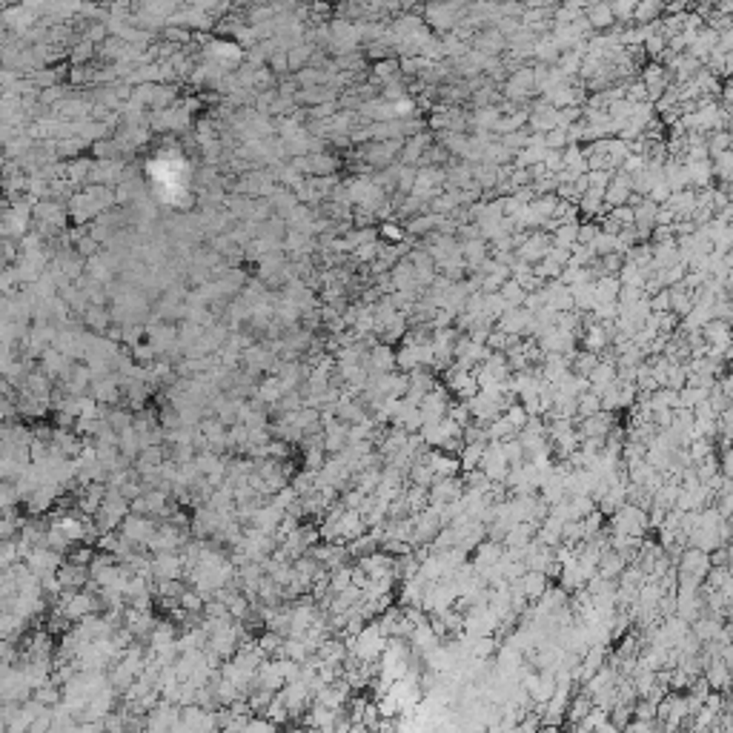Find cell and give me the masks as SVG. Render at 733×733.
<instances>
[{
    "mask_svg": "<svg viewBox=\"0 0 733 733\" xmlns=\"http://www.w3.org/2000/svg\"><path fill=\"white\" fill-rule=\"evenodd\" d=\"M178 719H181V708L164 699V702L152 704V708L146 711V716H144V730H146V733H172L175 725H178Z\"/></svg>",
    "mask_w": 733,
    "mask_h": 733,
    "instance_id": "1",
    "label": "cell"
},
{
    "mask_svg": "<svg viewBox=\"0 0 733 733\" xmlns=\"http://www.w3.org/2000/svg\"><path fill=\"white\" fill-rule=\"evenodd\" d=\"M450 404H453V395L447 393V387H444V384H436L432 390L424 393V398H421V404H418L421 421H424V424L441 421V418L447 416V410H450Z\"/></svg>",
    "mask_w": 733,
    "mask_h": 733,
    "instance_id": "2",
    "label": "cell"
},
{
    "mask_svg": "<svg viewBox=\"0 0 733 733\" xmlns=\"http://www.w3.org/2000/svg\"><path fill=\"white\" fill-rule=\"evenodd\" d=\"M547 587H550V579H547L545 573H536V570H524V573L510 584L513 596H519V599H524L527 605L538 602L541 596H545Z\"/></svg>",
    "mask_w": 733,
    "mask_h": 733,
    "instance_id": "3",
    "label": "cell"
},
{
    "mask_svg": "<svg viewBox=\"0 0 733 733\" xmlns=\"http://www.w3.org/2000/svg\"><path fill=\"white\" fill-rule=\"evenodd\" d=\"M708 570H711V553H702V550H696V547H685L682 556L676 559V573L690 576V579H696V582H704Z\"/></svg>",
    "mask_w": 733,
    "mask_h": 733,
    "instance_id": "4",
    "label": "cell"
},
{
    "mask_svg": "<svg viewBox=\"0 0 733 733\" xmlns=\"http://www.w3.org/2000/svg\"><path fill=\"white\" fill-rule=\"evenodd\" d=\"M547 250H550V235L545 232H530L527 241L522 243V247H515V261H524L530 266H536L538 261H545L547 258Z\"/></svg>",
    "mask_w": 733,
    "mask_h": 733,
    "instance_id": "5",
    "label": "cell"
},
{
    "mask_svg": "<svg viewBox=\"0 0 733 733\" xmlns=\"http://www.w3.org/2000/svg\"><path fill=\"white\" fill-rule=\"evenodd\" d=\"M418 461H424L436 478H455V476H461L458 455H450V453H441V450H427Z\"/></svg>",
    "mask_w": 733,
    "mask_h": 733,
    "instance_id": "6",
    "label": "cell"
},
{
    "mask_svg": "<svg viewBox=\"0 0 733 733\" xmlns=\"http://www.w3.org/2000/svg\"><path fill=\"white\" fill-rule=\"evenodd\" d=\"M461 493H464V481H461V476H455V478H436V481H432V487L427 490V507H430V504L458 501Z\"/></svg>",
    "mask_w": 733,
    "mask_h": 733,
    "instance_id": "7",
    "label": "cell"
},
{
    "mask_svg": "<svg viewBox=\"0 0 733 733\" xmlns=\"http://www.w3.org/2000/svg\"><path fill=\"white\" fill-rule=\"evenodd\" d=\"M616 338V330H613V324H593V327L582 330L579 335V344L584 352H593V356H599L602 349L610 347V341Z\"/></svg>",
    "mask_w": 733,
    "mask_h": 733,
    "instance_id": "8",
    "label": "cell"
},
{
    "mask_svg": "<svg viewBox=\"0 0 733 733\" xmlns=\"http://www.w3.org/2000/svg\"><path fill=\"white\" fill-rule=\"evenodd\" d=\"M470 49L481 52L484 58H504V52H507V40L496 32V26H484V29L476 32Z\"/></svg>",
    "mask_w": 733,
    "mask_h": 733,
    "instance_id": "9",
    "label": "cell"
},
{
    "mask_svg": "<svg viewBox=\"0 0 733 733\" xmlns=\"http://www.w3.org/2000/svg\"><path fill=\"white\" fill-rule=\"evenodd\" d=\"M361 367H364L367 372H372V375H387V372H393V370H395V349H393L390 344L378 341L375 347H370V352H367V358H364Z\"/></svg>",
    "mask_w": 733,
    "mask_h": 733,
    "instance_id": "10",
    "label": "cell"
},
{
    "mask_svg": "<svg viewBox=\"0 0 733 733\" xmlns=\"http://www.w3.org/2000/svg\"><path fill=\"white\" fill-rule=\"evenodd\" d=\"M630 175H624V172H613V178H610V183L605 186V195H602V201H605V206L607 209H616V206H628V201H630Z\"/></svg>",
    "mask_w": 733,
    "mask_h": 733,
    "instance_id": "11",
    "label": "cell"
},
{
    "mask_svg": "<svg viewBox=\"0 0 733 733\" xmlns=\"http://www.w3.org/2000/svg\"><path fill=\"white\" fill-rule=\"evenodd\" d=\"M501 556H504V547L499 545V541H490V538H484V541H478L476 545V556H473V570L476 573H481V570H487V567H493V564H499L501 561Z\"/></svg>",
    "mask_w": 733,
    "mask_h": 733,
    "instance_id": "12",
    "label": "cell"
},
{
    "mask_svg": "<svg viewBox=\"0 0 733 733\" xmlns=\"http://www.w3.org/2000/svg\"><path fill=\"white\" fill-rule=\"evenodd\" d=\"M584 20L587 26L593 29V35H602V32H610L616 20L610 15V3H593V6H584Z\"/></svg>",
    "mask_w": 733,
    "mask_h": 733,
    "instance_id": "13",
    "label": "cell"
},
{
    "mask_svg": "<svg viewBox=\"0 0 733 733\" xmlns=\"http://www.w3.org/2000/svg\"><path fill=\"white\" fill-rule=\"evenodd\" d=\"M676 221H690V215L696 209V189H682V192H673L665 204Z\"/></svg>",
    "mask_w": 733,
    "mask_h": 733,
    "instance_id": "14",
    "label": "cell"
},
{
    "mask_svg": "<svg viewBox=\"0 0 733 733\" xmlns=\"http://www.w3.org/2000/svg\"><path fill=\"white\" fill-rule=\"evenodd\" d=\"M530 318H533V315H530L527 310L513 307V310H507V312L496 321V330L504 333V335H519V338H522V333H524V327H527Z\"/></svg>",
    "mask_w": 733,
    "mask_h": 733,
    "instance_id": "15",
    "label": "cell"
},
{
    "mask_svg": "<svg viewBox=\"0 0 733 733\" xmlns=\"http://www.w3.org/2000/svg\"><path fill=\"white\" fill-rule=\"evenodd\" d=\"M685 169H688V183H690V189H696V192L713 186L711 160H685Z\"/></svg>",
    "mask_w": 733,
    "mask_h": 733,
    "instance_id": "16",
    "label": "cell"
},
{
    "mask_svg": "<svg viewBox=\"0 0 733 733\" xmlns=\"http://www.w3.org/2000/svg\"><path fill=\"white\" fill-rule=\"evenodd\" d=\"M587 384H590V390H593L596 395H602L607 387L616 384V364L599 361V364H596V370L587 375Z\"/></svg>",
    "mask_w": 733,
    "mask_h": 733,
    "instance_id": "17",
    "label": "cell"
},
{
    "mask_svg": "<svg viewBox=\"0 0 733 733\" xmlns=\"http://www.w3.org/2000/svg\"><path fill=\"white\" fill-rule=\"evenodd\" d=\"M559 46H556V40L550 38V35H541L538 40H536V46H533V61H536V66H556V61H559Z\"/></svg>",
    "mask_w": 733,
    "mask_h": 733,
    "instance_id": "18",
    "label": "cell"
},
{
    "mask_svg": "<svg viewBox=\"0 0 733 733\" xmlns=\"http://www.w3.org/2000/svg\"><path fill=\"white\" fill-rule=\"evenodd\" d=\"M699 335L704 338L708 347H725V344H730V324L727 321H708L699 330Z\"/></svg>",
    "mask_w": 733,
    "mask_h": 733,
    "instance_id": "19",
    "label": "cell"
},
{
    "mask_svg": "<svg viewBox=\"0 0 733 733\" xmlns=\"http://www.w3.org/2000/svg\"><path fill=\"white\" fill-rule=\"evenodd\" d=\"M390 281H393V292L416 289V269H413V264L401 258V261L390 269Z\"/></svg>",
    "mask_w": 733,
    "mask_h": 733,
    "instance_id": "20",
    "label": "cell"
},
{
    "mask_svg": "<svg viewBox=\"0 0 733 733\" xmlns=\"http://www.w3.org/2000/svg\"><path fill=\"white\" fill-rule=\"evenodd\" d=\"M665 15V6L656 3V0H644V3H636L633 9V26H650V23H659Z\"/></svg>",
    "mask_w": 733,
    "mask_h": 733,
    "instance_id": "21",
    "label": "cell"
},
{
    "mask_svg": "<svg viewBox=\"0 0 733 733\" xmlns=\"http://www.w3.org/2000/svg\"><path fill=\"white\" fill-rule=\"evenodd\" d=\"M624 567H628V559L619 556V553H613V550H607V553H602V559H599V576L607 579V582H616Z\"/></svg>",
    "mask_w": 733,
    "mask_h": 733,
    "instance_id": "22",
    "label": "cell"
},
{
    "mask_svg": "<svg viewBox=\"0 0 733 733\" xmlns=\"http://www.w3.org/2000/svg\"><path fill=\"white\" fill-rule=\"evenodd\" d=\"M436 224H439L436 215H432V212H421V215H416V218L407 221L404 232L413 235V238H427L430 232H436Z\"/></svg>",
    "mask_w": 733,
    "mask_h": 733,
    "instance_id": "23",
    "label": "cell"
},
{
    "mask_svg": "<svg viewBox=\"0 0 733 733\" xmlns=\"http://www.w3.org/2000/svg\"><path fill=\"white\" fill-rule=\"evenodd\" d=\"M621 284L616 281V275H605L599 281H593V295H596V304H607V301H616Z\"/></svg>",
    "mask_w": 733,
    "mask_h": 733,
    "instance_id": "24",
    "label": "cell"
},
{
    "mask_svg": "<svg viewBox=\"0 0 733 733\" xmlns=\"http://www.w3.org/2000/svg\"><path fill=\"white\" fill-rule=\"evenodd\" d=\"M515 436H519V430H515L504 416H499L496 421H490L487 424V439L490 441H499V444H504V441H513Z\"/></svg>",
    "mask_w": 733,
    "mask_h": 733,
    "instance_id": "25",
    "label": "cell"
},
{
    "mask_svg": "<svg viewBox=\"0 0 733 733\" xmlns=\"http://www.w3.org/2000/svg\"><path fill=\"white\" fill-rule=\"evenodd\" d=\"M690 310H693V292L682 287H670V312L676 318H685Z\"/></svg>",
    "mask_w": 733,
    "mask_h": 733,
    "instance_id": "26",
    "label": "cell"
},
{
    "mask_svg": "<svg viewBox=\"0 0 733 733\" xmlns=\"http://www.w3.org/2000/svg\"><path fill=\"white\" fill-rule=\"evenodd\" d=\"M484 447H487V444H464V447L458 450V464H461V473L478 470V464H481V455H484Z\"/></svg>",
    "mask_w": 733,
    "mask_h": 733,
    "instance_id": "27",
    "label": "cell"
},
{
    "mask_svg": "<svg viewBox=\"0 0 733 733\" xmlns=\"http://www.w3.org/2000/svg\"><path fill=\"white\" fill-rule=\"evenodd\" d=\"M596 413H602V401H599V395H596L593 390H584L576 398V418L582 421V418H590Z\"/></svg>",
    "mask_w": 733,
    "mask_h": 733,
    "instance_id": "28",
    "label": "cell"
},
{
    "mask_svg": "<svg viewBox=\"0 0 733 733\" xmlns=\"http://www.w3.org/2000/svg\"><path fill=\"white\" fill-rule=\"evenodd\" d=\"M395 77H401V69H398L395 58H387V61L372 66V84H378V86L387 84V80H395Z\"/></svg>",
    "mask_w": 733,
    "mask_h": 733,
    "instance_id": "29",
    "label": "cell"
},
{
    "mask_svg": "<svg viewBox=\"0 0 733 733\" xmlns=\"http://www.w3.org/2000/svg\"><path fill=\"white\" fill-rule=\"evenodd\" d=\"M596 364H599V356H593V352H584V349H579L573 358H570V372L573 375H582V378H587L593 370H596Z\"/></svg>",
    "mask_w": 733,
    "mask_h": 733,
    "instance_id": "30",
    "label": "cell"
},
{
    "mask_svg": "<svg viewBox=\"0 0 733 733\" xmlns=\"http://www.w3.org/2000/svg\"><path fill=\"white\" fill-rule=\"evenodd\" d=\"M576 229H579V221L561 224L556 232H550V243H553V247H561V250H570L576 243Z\"/></svg>",
    "mask_w": 733,
    "mask_h": 733,
    "instance_id": "31",
    "label": "cell"
},
{
    "mask_svg": "<svg viewBox=\"0 0 733 733\" xmlns=\"http://www.w3.org/2000/svg\"><path fill=\"white\" fill-rule=\"evenodd\" d=\"M378 98L387 100V103H395L401 98H407V80L404 77H395V80H387V84L378 86Z\"/></svg>",
    "mask_w": 733,
    "mask_h": 733,
    "instance_id": "32",
    "label": "cell"
},
{
    "mask_svg": "<svg viewBox=\"0 0 733 733\" xmlns=\"http://www.w3.org/2000/svg\"><path fill=\"white\" fill-rule=\"evenodd\" d=\"M708 393L711 390H699V387H682L679 390V407H682V410H693V407H699L702 401H708Z\"/></svg>",
    "mask_w": 733,
    "mask_h": 733,
    "instance_id": "33",
    "label": "cell"
},
{
    "mask_svg": "<svg viewBox=\"0 0 733 733\" xmlns=\"http://www.w3.org/2000/svg\"><path fill=\"white\" fill-rule=\"evenodd\" d=\"M123 533H126V538H138V541H146L149 536H152V522L149 519H126V524H123Z\"/></svg>",
    "mask_w": 733,
    "mask_h": 733,
    "instance_id": "34",
    "label": "cell"
},
{
    "mask_svg": "<svg viewBox=\"0 0 733 733\" xmlns=\"http://www.w3.org/2000/svg\"><path fill=\"white\" fill-rule=\"evenodd\" d=\"M499 295L504 298V304H507V307L513 310V307H522V301H524V295H527V292H524V289H522L519 284H515L513 278H507V281L501 284Z\"/></svg>",
    "mask_w": 733,
    "mask_h": 733,
    "instance_id": "35",
    "label": "cell"
},
{
    "mask_svg": "<svg viewBox=\"0 0 733 733\" xmlns=\"http://www.w3.org/2000/svg\"><path fill=\"white\" fill-rule=\"evenodd\" d=\"M704 144H708V155L716 158L722 152H730V132H711L704 135Z\"/></svg>",
    "mask_w": 733,
    "mask_h": 733,
    "instance_id": "36",
    "label": "cell"
},
{
    "mask_svg": "<svg viewBox=\"0 0 733 733\" xmlns=\"http://www.w3.org/2000/svg\"><path fill=\"white\" fill-rule=\"evenodd\" d=\"M730 167H733V155L730 152H722L711 160V169H713V181L719 178V183H730Z\"/></svg>",
    "mask_w": 733,
    "mask_h": 733,
    "instance_id": "37",
    "label": "cell"
},
{
    "mask_svg": "<svg viewBox=\"0 0 733 733\" xmlns=\"http://www.w3.org/2000/svg\"><path fill=\"white\" fill-rule=\"evenodd\" d=\"M378 238H384V243H404L407 232L398 221H384V224H378Z\"/></svg>",
    "mask_w": 733,
    "mask_h": 733,
    "instance_id": "38",
    "label": "cell"
},
{
    "mask_svg": "<svg viewBox=\"0 0 733 733\" xmlns=\"http://www.w3.org/2000/svg\"><path fill=\"white\" fill-rule=\"evenodd\" d=\"M238 733H278V725L269 722L266 716H250Z\"/></svg>",
    "mask_w": 733,
    "mask_h": 733,
    "instance_id": "39",
    "label": "cell"
},
{
    "mask_svg": "<svg viewBox=\"0 0 733 733\" xmlns=\"http://www.w3.org/2000/svg\"><path fill=\"white\" fill-rule=\"evenodd\" d=\"M633 9H636L633 0H619V3H610V15H613L616 26L630 23V20H633Z\"/></svg>",
    "mask_w": 733,
    "mask_h": 733,
    "instance_id": "40",
    "label": "cell"
},
{
    "mask_svg": "<svg viewBox=\"0 0 733 733\" xmlns=\"http://www.w3.org/2000/svg\"><path fill=\"white\" fill-rule=\"evenodd\" d=\"M413 183H416V169L413 167H401L398 169V181H395V192L407 198L413 192Z\"/></svg>",
    "mask_w": 733,
    "mask_h": 733,
    "instance_id": "41",
    "label": "cell"
},
{
    "mask_svg": "<svg viewBox=\"0 0 733 733\" xmlns=\"http://www.w3.org/2000/svg\"><path fill=\"white\" fill-rule=\"evenodd\" d=\"M501 416H504V418H507V421H510L515 430H519V432H522V427L527 424V413H524V407H522L519 401H513V404L507 407V410H504Z\"/></svg>",
    "mask_w": 733,
    "mask_h": 733,
    "instance_id": "42",
    "label": "cell"
},
{
    "mask_svg": "<svg viewBox=\"0 0 733 733\" xmlns=\"http://www.w3.org/2000/svg\"><path fill=\"white\" fill-rule=\"evenodd\" d=\"M670 195H673V192H670V189H667V183H665V181L659 178V181H656L653 186H650V192H647V198H644V201H650V204H656V206H665Z\"/></svg>",
    "mask_w": 733,
    "mask_h": 733,
    "instance_id": "43",
    "label": "cell"
},
{
    "mask_svg": "<svg viewBox=\"0 0 733 733\" xmlns=\"http://www.w3.org/2000/svg\"><path fill=\"white\" fill-rule=\"evenodd\" d=\"M613 172L610 169H596V172H587L584 181H587V189H599V192H605V186L610 183Z\"/></svg>",
    "mask_w": 733,
    "mask_h": 733,
    "instance_id": "44",
    "label": "cell"
},
{
    "mask_svg": "<svg viewBox=\"0 0 733 733\" xmlns=\"http://www.w3.org/2000/svg\"><path fill=\"white\" fill-rule=\"evenodd\" d=\"M541 141H545V149H550V152H561V149L567 146V138H564V132H561V129H550V132H545V135H541Z\"/></svg>",
    "mask_w": 733,
    "mask_h": 733,
    "instance_id": "45",
    "label": "cell"
},
{
    "mask_svg": "<svg viewBox=\"0 0 733 733\" xmlns=\"http://www.w3.org/2000/svg\"><path fill=\"white\" fill-rule=\"evenodd\" d=\"M596 235H599V227H596L593 221H579V229H576V243H582V247H590Z\"/></svg>",
    "mask_w": 733,
    "mask_h": 733,
    "instance_id": "46",
    "label": "cell"
},
{
    "mask_svg": "<svg viewBox=\"0 0 733 733\" xmlns=\"http://www.w3.org/2000/svg\"><path fill=\"white\" fill-rule=\"evenodd\" d=\"M647 301H650V312H670V289H659Z\"/></svg>",
    "mask_w": 733,
    "mask_h": 733,
    "instance_id": "47",
    "label": "cell"
},
{
    "mask_svg": "<svg viewBox=\"0 0 733 733\" xmlns=\"http://www.w3.org/2000/svg\"><path fill=\"white\" fill-rule=\"evenodd\" d=\"M541 167L547 169V175H559L564 169V160H561V152H545V158H541Z\"/></svg>",
    "mask_w": 733,
    "mask_h": 733,
    "instance_id": "48",
    "label": "cell"
},
{
    "mask_svg": "<svg viewBox=\"0 0 733 733\" xmlns=\"http://www.w3.org/2000/svg\"><path fill=\"white\" fill-rule=\"evenodd\" d=\"M610 215H613V221H616L621 229H630V227H633V209H630V206H616V209H610Z\"/></svg>",
    "mask_w": 733,
    "mask_h": 733,
    "instance_id": "49",
    "label": "cell"
},
{
    "mask_svg": "<svg viewBox=\"0 0 733 733\" xmlns=\"http://www.w3.org/2000/svg\"><path fill=\"white\" fill-rule=\"evenodd\" d=\"M644 164H647V158H642V155H628V160L621 164L619 172H624V175H636V172L644 169Z\"/></svg>",
    "mask_w": 733,
    "mask_h": 733,
    "instance_id": "50",
    "label": "cell"
},
{
    "mask_svg": "<svg viewBox=\"0 0 733 733\" xmlns=\"http://www.w3.org/2000/svg\"><path fill=\"white\" fill-rule=\"evenodd\" d=\"M335 167H338L335 158H330V155H318V158H312V164H310L312 172H333Z\"/></svg>",
    "mask_w": 733,
    "mask_h": 733,
    "instance_id": "51",
    "label": "cell"
},
{
    "mask_svg": "<svg viewBox=\"0 0 733 733\" xmlns=\"http://www.w3.org/2000/svg\"><path fill=\"white\" fill-rule=\"evenodd\" d=\"M547 261H553L556 266H561V269H564V266L570 264V250H561V247H553V243H550V250H547Z\"/></svg>",
    "mask_w": 733,
    "mask_h": 733,
    "instance_id": "52",
    "label": "cell"
},
{
    "mask_svg": "<svg viewBox=\"0 0 733 733\" xmlns=\"http://www.w3.org/2000/svg\"><path fill=\"white\" fill-rule=\"evenodd\" d=\"M121 444H123L126 453H135V450H138V439H135V432H123V441H121Z\"/></svg>",
    "mask_w": 733,
    "mask_h": 733,
    "instance_id": "53",
    "label": "cell"
}]
</instances>
